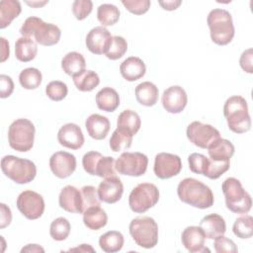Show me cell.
<instances>
[{
	"label": "cell",
	"instance_id": "52",
	"mask_svg": "<svg viewBox=\"0 0 253 253\" xmlns=\"http://www.w3.org/2000/svg\"><path fill=\"white\" fill-rule=\"evenodd\" d=\"M1 45H2V49H1V61L4 62L10 54V49H9V43L6 41V39L1 38Z\"/></svg>",
	"mask_w": 253,
	"mask_h": 253
},
{
	"label": "cell",
	"instance_id": "4",
	"mask_svg": "<svg viewBox=\"0 0 253 253\" xmlns=\"http://www.w3.org/2000/svg\"><path fill=\"white\" fill-rule=\"evenodd\" d=\"M211 41L217 45L228 44L235 34L231 14L220 8L212 9L207 18Z\"/></svg>",
	"mask_w": 253,
	"mask_h": 253
},
{
	"label": "cell",
	"instance_id": "37",
	"mask_svg": "<svg viewBox=\"0 0 253 253\" xmlns=\"http://www.w3.org/2000/svg\"><path fill=\"white\" fill-rule=\"evenodd\" d=\"M42 81V72L35 67H28L19 74V82L21 86L27 90L37 89Z\"/></svg>",
	"mask_w": 253,
	"mask_h": 253
},
{
	"label": "cell",
	"instance_id": "31",
	"mask_svg": "<svg viewBox=\"0 0 253 253\" xmlns=\"http://www.w3.org/2000/svg\"><path fill=\"white\" fill-rule=\"evenodd\" d=\"M22 12L21 3L17 0H2L0 2V28L5 29Z\"/></svg>",
	"mask_w": 253,
	"mask_h": 253
},
{
	"label": "cell",
	"instance_id": "16",
	"mask_svg": "<svg viewBox=\"0 0 253 253\" xmlns=\"http://www.w3.org/2000/svg\"><path fill=\"white\" fill-rule=\"evenodd\" d=\"M161 102L166 112L170 114H179L186 108L188 96L184 88L179 85H174L163 91Z\"/></svg>",
	"mask_w": 253,
	"mask_h": 253
},
{
	"label": "cell",
	"instance_id": "3",
	"mask_svg": "<svg viewBox=\"0 0 253 253\" xmlns=\"http://www.w3.org/2000/svg\"><path fill=\"white\" fill-rule=\"evenodd\" d=\"M223 115L228 128L235 133H244L251 128V118L246 100L239 95L229 97L223 106Z\"/></svg>",
	"mask_w": 253,
	"mask_h": 253
},
{
	"label": "cell",
	"instance_id": "34",
	"mask_svg": "<svg viewBox=\"0 0 253 253\" xmlns=\"http://www.w3.org/2000/svg\"><path fill=\"white\" fill-rule=\"evenodd\" d=\"M75 87L81 92H90L100 83L99 75L93 70H84L78 75L72 77Z\"/></svg>",
	"mask_w": 253,
	"mask_h": 253
},
{
	"label": "cell",
	"instance_id": "28",
	"mask_svg": "<svg viewBox=\"0 0 253 253\" xmlns=\"http://www.w3.org/2000/svg\"><path fill=\"white\" fill-rule=\"evenodd\" d=\"M83 222L91 230H99L108 222V215L100 206L88 208L83 212Z\"/></svg>",
	"mask_w": 253,
	"mask_h": 253
},
{
	"label": "cell",
	"instance_id": "54",
	"mask_svg": "<svg viewBox=\"0 0 253 253\" xmlns=\"http://www.w3.org/2000/svg\"><path fill=\"white\" fill-rule=\"evenodd\" d=\"M68 251L70 252H73V251H79V252H95V249L89 245V244H81L77 247H74V248H71L69 249Z\"/></svg>",
	"mask_w": 253,
	"mask_h": 253
},
{
	"label": "cell",
	"instance_id": "5",
	"mask_svg": "<svg viewBox=\"0 0 253 253\" xmlns=\"http://www.w3.org/2000/svg\"><path fill=\"white\" fill-rule=\"evenodd\" d=\"M221 190L224 195L226 208L234 213H247L251 210L252 200L248 192L244 190L241 182L234 178H226Z\"/></svg>",
	"mask_w": 253,
	"mask_h": 253
},
{
	"label": "cell",
	"instance_id": "2",
	"mask_svg": "<svg viewBox=\"0 0 253 253\" xmlns=\"http://www.w3.org/2000/svg\"><path fill=\"white\" fill-rule=\"evenodd\" d=\"M22 37L34 38L37 43L44 46L56 44L61 37L60 29L51 23H45L39 17H29L20 29Z\"/></svg>",
	"mask_w": 253,
	"mask_h": 253
},
{
	"label": "cell",
	"instance_id": "40",
	"mask_svg": "<svg viewBox=\"0 0 253 253\" xmlns=\"http://www.w3.org/2000/svg\"><path fill=\"white\" fill-rule=\"evenodd\" d=\"M127 50V42L125 38L121 36H114L112 39L111 45L105 53L107 58L111 60H117L125 55Z\"/></svg>",
	"mask_w": 253,
	"mask_h": 253
},
{
	"label": "cell",
	"instance_id": "17",
	"mask_svg": "<svg viewBox=\"0 0 253 253\" xmlns=\"http://www.w3.org/2000/svg\"><path fill=\"white\" fill-rule=\"evenodd\" d=\"M112 39L108 29L102 26L95 27L86 36V46L94 54H103L109 49Z\"/></svg>",
	"mask_w": 253,
	"mask_h": 253
},
{
	"label": "cell",
	"instance_id": "27",
	"mask_svg": "<svg viewBox=\"0 0 253 253\" xmlns=\"http://www.w3.org/2000/svg\"><path fill=\"white\" fill-rule=\"evenodd\" d=\"M38 53L37 42L29 37H21L15 42V56L19 61H32Z\"/></svg>",
	"mask_w": 253,
	"mask_h": 253
},
{
	"label": "cell",
	"instance_id": "6",
	"mask_svg": "<svg viewBox=\"0 0 253 253\" xmlns=\"http://www.w3.org/2000/svg\"><path fill=\"white\" fill-rule=\"evenodd\" d=\"M1 170L6 177L17 184H28L37 175V167L32 160L15 155H5L2 157Z\"/></svg>",
	"mask_w": 253,
	"mask_h": 253
},
{
	"label": "cell",
	"instance_id": "12",
	"mask_svg": "<svg viewBox=\"0 0 253 253\" xmlns=\"http://www.w3.org/2000/svg\"><path fill=\"white\" fill-rule=\"evenodd\" d=\"M190 142L200 148H208L215 139L220 137L219 131L209 124H203L198 121L192 122L186 130Z\"/></svg>",
	"mask_w": 253,
	"mask_h": 253
},
{
	"label": "cell",
	"instance_id": "11",
	"mask_svg": "<svg viewBox=\"0 0 253 253\" xmlns=\"http://www.w3.org/2000/svg\"><path fill=\"white\" fill-rule=\"evenodd\" d=\"M148 158L141 152H124L115 162V170L119 174L139 177L147 170Z\"/></svg>",
	"mask_w": 253,
	"mask_h": 253
},
{
	"label": "cell",
	"instance_id": "1",
	"mask_svg": "<svg viewBox=\"0 0 253 253\" xmlns=\"http://www.w3.org/2000/svg\"><path fill=\"white\" fill-rule=\"evenodd\" d=\"M177 195L183 203L202 210L211 208L214 203V197L211 188L191 177L185 178L179 183Z\"/></svg>",
	"mask_w": 253,
	"mask_h": 253
},
{
	"label": "cell",
	"instance_id": "18",
	"mask_svg": "<svg viewBox=\"0 0 253 253\" xmlns=\"http://www.w3.org/2000/svg\"><path fill=\"white\" fill-rule=\"evenodd\" d=\"M57 140L60 145L72 150L81 148L85 141L80 126L72 123L65 124L59 128Z\"/></svg>",
	"mask_w": 253,
	"mask_h": 253
},
{
	"label": "cell",
	"instance_id": "48",
	"mask_svg": "<svg viewBox=\"0 0 253 253\" xmlns=\"http://www.w3.org/2000/svg\"><path fill=\"white\" fill-rule=\"evenodd\" d=\"M0 97L2 99L8 98L14 91V82L8 75H0Z\"/></svg>",
	"mask_w": 253,
	"mask_h": 253
},
{
	"label": "cell",
	"instance_id": "35",
	"mask_svg": "<svg viewBox=\"0 0 253 253\" xmlns=\"http://www.w3.org/2000/svg\"><path fill=\"white\" fill-rule=\"evenodd\" d=\"M141 126L140 117L138 114L132 110H125L123 111L117 121V126L123 127L130 131L133 135L137 133Z\"/></svg>",
	"mask_w": 253,
	"mask_h": 253
},
{
	"label": "cell",
	"instance_id": "55",
	"mask_svg": "<svg viewBox=\"0 0 253 253\" xmlns=\"http://www.w3.org/2000/svg\"><path fill=\"white\" fill-rule=\"evenodd\" d=\"M26 3H27L29 6L33 7V8H40V7H42V6L45 5V4H47L48 1H32V2L26 1Z\"/></svg>",
	"mask_w": 253,
	"mask_h": 253
},
{
	"label": "cell",
	"instance_id": "30",
	"mask_svg": "<svg viewBox=\"0 0 253 253\" xmlns=\"http://www.w3.org/2000/svg\"><path fill=\"white\" fill-rule=\"evenodd\" d=\"M86 60L84 56L77 51L66 53L61 59V68L69 76H75L85 70Z\"/></svg>",
	"mask_w": 253,
	"mask_h": 253
},
{
	"label": "cell",
	"instance_id": "22",
	"mask_svg": "<svg viewBox=\"0 0 253 253\" xmlns=\"http://www.w3.org/2000/svg\"><path fill=\"white\" fill-rule=\"evenodd\" d=\"M120 72L126 81L133 82L144 76L146 66L141 58L137 56H129L121 63Z\"/></svg>",
	"mask_w": 253,
	"mask_h": 253
},
{
	"label": "cell",
	"instance_id": "39",
	"mask_svg": "<svg viewBox=\"0 0 253 253\" xmlns=\"http://www.w3.org/2000/svg\"><path fill=\"white\" fill-rule=\"evenodd\" d=\"M70 229L71 226L69 221L65 217L59 216L50 223L49 234L53 240L63 241L68 237Z\"/></svg>",
	"mask_w": 253,
	"mask_h": 253
},
{
	"label": "cell",
	"instance_id": "49",
	"mask_svg": "<svg viewBox=\"0 0 253 253\" xmlns=\"http://www.w3.org/2000/svg\"><path fill=\"white\" fill-rule=\"evenodd\" d=\"M252 57H253V49L248 48L242 52V54L240 55V59H239V64H240L241 68L249 74H251L253 72Z\"/></svg>",
	"mask_w": 253,
	"mask_h": 253
},
{
	"label": "cell",
	"instance_id": "26",
	"mask_svg": "<svg viewBox=\"0 0 253 253\" xmlns=\"http://www.w3.org/2000/svg\"><path fill=\"white\" fill-rule=\"evenodd\" d=\"M136 101L145 107H152L158 101L159 90L155 84L149 81L139 83L134 90Z\"/></svg>",
	"mask_w": 253,
	"mask_h": 253
},
{
	"label": "cell",
	"instance_id": "36",
	"mask_svg": "<svg viewBox=\"0 0 253 253\" xmlns=\"http://www.w3.org/2000/svg\"><path fill=\"white\" fill-rule=\"evenodd\" d=\"M120 10L116 5L105 3L98 7L97 18L102 27L113 26L120 19Z\"/></svg>",
	"mask_w": 253,
	"mask_h": 253
},
{
	"label": "cell",
	"instance_id": "33",
	"mask_svg": "<svg viewBox=\"0 0 253 253\" xmlns=\"http://www.w3.org/2000/svg\"><path fill=\"white\" fill-rule=\"evenodd\" d=\"M133 134L126 128L119 127L114 130L110 138V147L114 152L126 150L131 146Z\"/></svg>",
	"mask_w": 253,
	"mask_h": 253
},
{
	"label": "cell",
	"instance_id": "14",
	"mask_svg": "<svg viewBox=\"0 0 253 253\" xmlns=\"http://www.w3.org/2000/svg\"><path fill=\"white\" fill-rule=\"evenodd\" d=\"M182 170L181 158L172 153L160 152L154 159L153 171L159 179H169L178 175Z\"/></svg>",
	"mask_w": 253,
	"mask_h": 253
},
{
	"label": "cell",
	"instance_id": "23",
	"mask_svg": "<svg viewBox=\"0 0 253 253\" xmlns=\"http://www.w3.org/2000/svg\"><path fill=\"white\" fill-rule=\"evenodd\" d=\"M85 127L92 138L102 140L107 136L111 124L107 117L99 114H92L86 119Z\"/></svg>",
	"mask_w": 253,
	"mask_h": 253
},
{
	"label": "cell",
	"instance_id": "8",
	"mask_svg": "<svg viewBox=\"0 0 253 253\" xmlns=\"http://www.w3.org/2000/svg\"><path fill=\"white\" fill-rule=\"evenodd\" d=\"M129 233L136 245L151 249L158 242V225L150 216H138L133 218L128 226Z\"/></svg>",
	"mask_w": 253,
	"mask_h": 253
},
{
	"label": "cell",
	"instance_id": "38",
	"mask_svg": "<svg viewBox=\"0 0 253 253\" xmlns=\"http://www.w3.org/2000/svg\"><path fill=\"white\" fill-rule=\"evenodd\" d=\"M234 235L241 239H248L253 235V217L248 214L237 217L233 223Z\"/></svg>",
	"mask_w": 253,
	"mask_h": 253
},
{
	"label": "cell",
	"instance_id": "43",
	"mask_svg": "<svg viewBox=\"0 0 253 253\" xmlns=\"http://www.w3.org/2000/svg\"><path fill=\"white\" fill-rule=\"evenodd\" d=\"M209 159L206 155L194 152L188 156L189 168L193 173L204 175L209 164Z\"/></svg>",
	"mask_w": 253,
	"mask_h": 253
},
{
	"label": "cell",
	"instance_id": "19",
	"mask_svg": "<svg viewBox=\"0 0 253 253\" xmlns=\"http://www.w3.org/2000/svg\"><path fill=\"white\" fill-rule=\"evenodd\" d=\"M101 202L115 204L119 202L124 193V185L119 177L111 176L105 178L97 189Z\"/></svg>",
	"mask_w": 253,
	"mask_h": 253
},
{
	"label": "cell",
	"instance_id": "7",
	"mask_svg": "<svg viewBox=\"0 0 253 253\" xmlns=\"http://www.w3.org/2000/svg\"><path fill=\"white\" fill-rule=\"evenodd\" d=\"M36 128L28 119H17L8 129V142L11 148L20 152H27L32 149L35 141Z\"/></svg>",
	"mask_w": 253,
	"mask_h": 253
},
{
	"label": "cell",
	"instance_id": "9",
	"mask_svg": "<svg viewBox=\"0 0 253 253\" xmlns=\"http://www.w3.org/2000/svg\"><path fill=\"white\" fill-rule=\"evenodd\" d=\"M159 201V190L152 183H140L128 196V206L133 212L143 213Z\"/></svg>",
	"mask_w": 253,
	"mask_h": 253
},
{
	"label": "cell",
	"instance_id": "44",
	"mask_svg": "<svg viewBox=\"0 0 253 253\" xmlns=\"http://www.w3.org/2000/svg\"><path fill=\"white\" fill-rule=\"evenodd\" d=\"M80 191H81V195H82L84 211L93 206H100L101 200L99 198L98 191L94 186H91V185L84 186L81 188Z\"/></svg>",
	"mask_w": 253,
	"mask_h": 253
},
{
	"label": "cell",
	"instance_id": "42",
	"mask_svg": "<svg viewBox=\"0 0 253 253\" xmlns=\"http://www.w3.org/2000/svg\"><path fill=\"white\" fill-rule=\"evenodd\" d=\"M229 167L230 161H216L210 158L204 176L208 177L209 179L215 180L224 174L229 169Z\"/></svg>",
	"mask_w": 253,
	"mask_h": 253
},
{
	"label": "cell",
	"instance_id": "13",
	"mask_svg": "<svg viewBox=\"0 0 253 253\" xmlns=\"http://www.w3.org/2000/svg\"><path fill=\"white\" fill-rule=\"evenodd\" d=\"M19 211L28 219H38L44 211V201L39 193L26 190L22 192L16 201Z\"/></svg>",
	"mask_w": 253,
	"mask_h": 253
},
{
	"label": "cell",
	"instance_id": "29",
	"mask_svg": "<svg viewBox=\"0 0 253 253\" xmlns=\"http://www.w3.org/2000/svg\"><path fill=\"white\" fill-rule=\"evenodd\" d=\"M97 107L105 112H114L120 106V96L118 92L111 87H104L96 94Z\"/></svg>",
	"mask_w": 253,
	"mask_h": 253
},
{
	"label": "cell",
	"instance_id": "53",
	"mask_svg": "<svg viewBox=\"0 0 253 253\" xmlns=\"http://www.w3.org/2000/svg\"><path fill=\"white\" fill-rule=\"evenodd\" d=\"M21 252H44V249L38 244H28L26 247L21 249Z\"/></svg>",
	"mask_w": 253,
	"mask_h": 253
},
{
	"label": "cell",
	"instance_id": "20",
	"mask_svg": "<svg viewBox=\"0 0 253 253\" xmlns=\"http://www.w3.org/2000/svg\"><path fill=\"white\" fill-rule=\"evenodd\" d=\"M58 204L61 209L68 212L83 213V200L81 191L76 187L67 185L59 193Z\"/></svg>",
	"mask_w": 253,
	"mask_h": 253
},
{
	"label": "cell",
	"instance_id": "47",
	"mask_svg": "<svg viewBox=\"0 0 253 253\" xmlns=\"http://www.w3.org/2000/svg\"><path fill=\"white\" fill-rule=\"evenodd\" d=\"M213 247L217 253H236L238 251L235 243L224 235H220L214 239Z\"/></svg>",
	"mask_w": 253,
	"mask_h": 253
},
{
	"label": "cell",
	"instance_id": "46",
	"mask_svg": "<svg viewBox=\"0 0 253 253\" xmlns=\"http://www.w3.org/2000/svg\"><path fill=\"white\" fill-rule=\"evenodd\" d=\"M122 4L128 12L134 15H142L149 10L151 3L149 0H123Z\"/></svg>",
	"mask_w": 253,
	"mask_h": 253
},
{
	"label": "cell",
	"instance_id": "25",
	"mask_svg": "<svg viewBox=\"0 0 253 253\" xmlns=\"http://www.w3.org/2000/svg\"><path fill=\"white\" fill-rule=\"evenodd\" d=\"M235 151L234 145L231 141L224 138L215 139L209 147L208 153L211 159L216 161H230Z\"/></svg>",
	"mask_w": 253,
	"mask_h": 253
},
{
	"label": "cell",
	"instance_id": "21",
	"mask_svg": "<svg viewBox=\"0 0 253 253\" xmlns=\"http://www.w3.org/2000/svg\"><path fill=\"white\" fill-rule=\"evenodd\" d=\"M181 240L184 247L191 253L210 252V250L205 247L206 235L200 226L191 225L186 227L182 232Z\"/></svg>",
	"mask_w": 253,
	"mask_h": 253
},
{
	"label": "cell",
	"instance_id": "24",
	"mask_svg": "<svg viewBox=\"0 0 253 253\" xmlns=\"http://www.w3.org/2000/svg\"><path fill=\"white\" fill-rule=\"evenodd\" d=\"M207 238L215 239L216 237L223 235L226 231V224L224 218L217 213H211L204 216L199 225Z\"/></svg>",
	"mask_w": 253,
	"mask_h": 253
},
{
	"label": "cell",
	"instance_id": "50",
	"mask_svg": "<svg viewBox=\"0 0 253 253\" xmlns=\"http://www.w3.org/2000/svg\"><path fill=\"white\" fill-rule=\"evenodd\" d=\"M12 221V212L10 208L4 203L0 204V228H5Z\"/></svg>",
	"mask_w": 253,
	"mask_h": 253
},
{
	"label": "cell",
	"instance_id": "32",
	"mask_svg": "<svg viewBox=\"0 0 253 253\" xmlns=\"http://www.w3.org/2000/svg\"><path fill=\"white\" fill-rule=\"evenodd\" d=\"M125 243L124 235L117 230H110L102 234L99 238L100 248L107 253L120 251Z\"/></svg>",
	"mask_w": 253,
	"mask_h": 253
},
{
	"label": "cell",
	"instance_id": "15",
	"mask_svg": "<svg viewBox=\"0 0 253 253\" xmlns=\"http://www.w3.org/2000/svg\"><path fill=\"white\" fill-rule=\"evenodd\" d=\"M76 158L67 151H56L49 158V168L54 176L65 179L71 176L76 169Z\"/></svg>",
	"mask_w": 253,
	"mask_h": 253
},
{
	"label": "cell",
	"instance_id": "41",
	"mask_svg": "<svg viewBox=\"0 0 253 253\" xmlns=\"http://www.w3.org/2000/svg\"><path fill=\"white\" fill-rule=\"evenodd\" d=\"M45 93L50 100L59 102V101H62L67 96L68 88L64 82L59 80H54V81H50L46 85Z\"/></svg>",
	"mask_w": 253,
	"mask_h": 253
},
{
	"label": "cell",
	"instance_id": "10",
	"mask_svg": "<svg viewBox=\"0 0 253 253\" xmlns=\"http://www.w3.org/2000/svg\"><path fill=\"white\" fill-rule=\"evenodd\" d=\"M115 159L112 156H103L98 151H89L82 158L85 172L101 178L115 176Z\"/></svg>",
	"mask_w": 253,
	"mask_h": 253
},
{
	"label": "cell",
	"instance_id": "51",
	"mask_svg": "<svg viewBox=\"0 0 253 253\" xmlns=\"http://www.w3.org/2000/svg\"><path fill=\"white\" fill-rule=\"evenodd\" d=\"M158 4L162 7V9L166 11H174L176 10L181 4V0H169V1H159Z\"/></svg>",
	"mask_w": 253,
	"mask_h": 253
},
{
	"label": "cell",
	"instance_id": "45",
	"mask_svg": "<svg viewBox=\"0 0 253 253\" xmlns=\"http://www.w3.org/2000/svg\"><path fill=\"white\" fill-rule=\"evenodd\" d=\"M93 10V2L90 0H75L72 3V13L74 17L82 21L86 19Z\"/></svg>",
	"mask_w": 253,
	"mask_h": 253
}]
</instances>
